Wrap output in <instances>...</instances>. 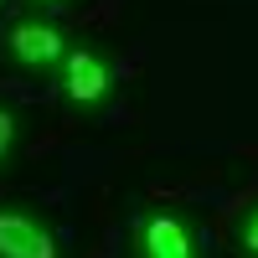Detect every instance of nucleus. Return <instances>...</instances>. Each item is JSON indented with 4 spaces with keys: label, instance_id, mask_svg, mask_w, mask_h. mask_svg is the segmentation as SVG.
I'll return each mask as SVG.
<instances>
[{
    "label": "nucleus",
    "instance_id": "nucleus-1",
    "mask_svg": "<svg viewBox=\"0 0 258 258\" xmlns=\"http://www.w3.org/2000/svg\"><path fill=\"white\" fill-rule=\"evenodd\" d=\"M0 258H57V248L36 222L0 212Z\"/></svg>",
    "mask_w": 258,
    "mask_h": 258
},
{
    "label": "nucleus",
    "instance_id": "nucleus-2",
    "mask_svg": "<svg viewBox=\"0 0 258 258\" xmlns=\"http://www.w3.org/2000/svg\"><path fill=\"white\" fill-rule=\"evenodd\" d=\"M68 93L78 98V103H93V98H103L109 93V68H103L98 57H73L68 62Z\"/></svg>",
    "mask_w": 258,
    "mask_h": 258
},
{
    "label": "nucleus",
    "instance_id": "nucleus-3",
    "mask_svg": "<svg viewBox=\"0 0 258 258\" xmlns=\"http://www.w3.org/2000/svg\"><path fill=\"white\" fill-rule=\"evenodd\" d=\"M11 47H16V57H21V62L41 68V62H57V57H62V36H57L52 26H16Z\"/></svg>",
    "mask_w": 258,
    "mask_h": 258
},
{
    "label": "nucleus",
    "instance_id": "nucleus-4",
    "mask_svg": "<svg viewBox=\"0 0 258 258\" xmlns=\"http://www.w3.org/2000/svg\"><path fill=\"white\" fill-rule=\"evenodd\" d=\"M145 243H150V258H191V243H186V227H176L170 217H155L145 227Z\"/></svg>",
    "mask_w": 258,
    "mask_h": 258
},
{
    "label": "nucleus",
    "instance_id": "nucleus-5",
    "mask_svg": "<svg viewBox=\"0 0 258 258\" xmlns=\"http://www.w3.org/2000/svg\"><path fill=\"white\" fill-rule=\"evenodd\" d=\"M6 145H11V114H0V155H6Z\"/></svg>",
    "mask_w": 258,
    "mask_h": 258
},
{
    "label": "nucleus",
    "instance_id": "nucleus-6",
    "mask_svg": "<svg viewBox=\"0 0 258 258\" xmlns=\"http://www.w3.org/2000/svg\"><path fill=\"white\" fill-rule=\"evenodd\" d=\"M248 248H253V253H258V217H253V222H248Z\"/></svg>",
    "mask_w": 258,
    "mask_h": 258
}]
</instances>
